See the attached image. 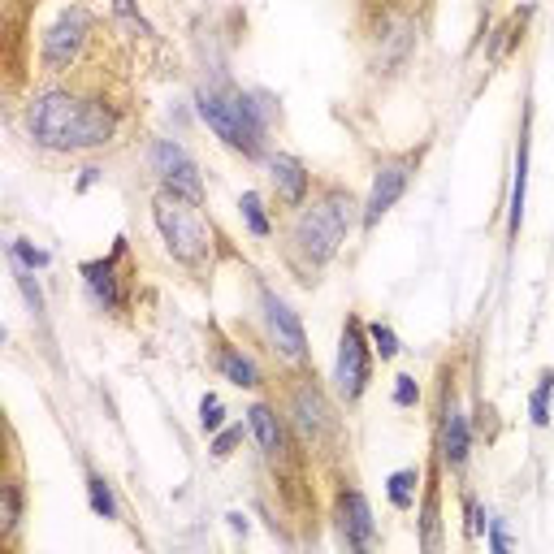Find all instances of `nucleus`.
Masks as SVG:
<instances>
[{"label": "nucleus", "instance_id": "nucleus-11", "mask_svg": "<svg viewBox=\"0 0 554 554\" xmlns=\"http://www.w3.org/2000/svg\"><path fill=\"white\" fill-rule=\"evenodd\" d=\"M269 174H273V187L286 204H303V195H308V169H303L295 156H273Z\"/></svg>", "mask_w": 554, "mask_h": 554}, {"label": "nucleus", "instance_id": "nucleus-1", "mask_svg": "<svg viewBox=\"0 0 554 554\" xmlns=\"http://www.w3.org/2000/svg\"><path fill=\"white\" fill-rule=\"evenodd\" d=\"M26 126H31L35 143L57 148V152H83V148H100V143L113 139V113L104 104L70 96V91H44V96H35L31 113H26Z\"/></svg>", "mask_w": 554, "mask_h": 554}, {"label": "nucleus", "instance_id": "nucleus-2", "mask_svg": "<svg viewBox=\"0 0 554 554\" xmlns=\"http://www.w3.org/2000/svg\"><path fill=\"white\" fill-rule=\"evenodd\" d=\"M351 195H325L321 204L303 208L299 221H295V243L299 252L312 260V265H325L329 256L342 247V239H347V226H351Z\"/></svg>", "mask_w": 554, "mask_h": 554}, {"label": "nucleus", "instance_id": "nucleus-26", "mask_svg": "<svg viewBox=\"0 0 554 554\" xmlns=\"http://www.w3.org/2000/svg\"><path fill=\"white\" fill-rule=\"evenodd\" d=\"M420 399V390H416V381L412 377H399V386H394V403H403V407H412Z\"/></svg>", "mask_w": 554, "mask_h": 554}, {"label": "nucleus", "instance_id": "nucleus-6", "mask_svg": "<svg viewBox=\"0 0 554 554\" xmlns=\"http://www.w3.org/2000/svg\"><path fill=\"white\" fill-rule=\"evenodd\" d=\"M334 381L347 399H360L364 386H368V347H364V334L360 325H347L342 334V347H338V368H334Z\"/></svg>", "mask_w": 554, "mask_h": 554}, {"label": "nucleus", "instance_id": "nucleus-22", "mask_svg": "<svg viewBox=\"0 0 554 554\" xmlns=\"http://www.w3.org/2000/svg\"><path fill=\"white\" fill-rule=\"evenodd\" d=\"M368 334H373L377 351H381V360H390V355H399V338H394L386 325H373V329H368Z\"/></svg>", "mask_w": 554, "mask_h": 554}, {"label": "nucleus", "instance_id": "nucleus-25", "mask_svg": "<svg viewBox=\"0 0 554 554\" xmlns=\"http://www.w3.org/2000/svg\"><path fill=\"white\" fill-rule=\"evenodd\" d=\"M13 256H18L26 269H39V265H48V256H44V252H35L31 243H13Z\"/></svg>", "mask_w": 554, "mask_h": 554}, {"label": "nucleus", "instance_id": "nucleus-24", "mask_svg": "<svg viewBox=\"0 0 554 554\" xmlns=\"http://www.w3.org/2000/svg\"><path fill=\"white\" fill-rule=\"evenodd\" d=\"M200 425H204L208 433L221 425V399H217V394H208V399L200 403Z\"/></svg>", "mask_w": 554, "mask_h": 554}, {"label": "nucleus", "instance_id": "nucleus-8", "mask_svg": "<svg viewBox=\"0 0 554 554\" xmlns=\"http://www.w3.org/2000/svg\"><path fill=\"white\" fill-rule=\"evenodd\" d=\"M265 325H269V338L277 342V351H282L286 360H303V351H308L303 325H299V316L290 312V303H282L273 290H265Z\"/></svg>", "mask_w": 554, "mask_h": 554}, {"label": "nucleus", "instance_id": "nucleus-20", "mask_svg": "<svg viewBox=\"0 0 554 554\" xmlns=\"http://www.w3.org/2000/svg\"><path fill=\"white\" fill-rule=\"evenodd\" d=\"M239 208H243V217H247V226H252V234H260V239H265V234H269V217H265V208H260V195L247 191Z\"/></svg>", "mask_w": 554, "mask_h": 554}, {"label": "nucleus", "instance_id": "nucleus-14", "mask_svg": "<svg viewBox=\"0 0 554 554\" xmlns=\"http://www.w3.org/2000/svg\"><path fill=\"white\" fill-rule=\"evenodd\" d=\"M247 416H252V433H256L260 451H265L269 459H277V455H282V425H277V416L269 412L265 403H256Z\"/></svg>", "mask_w": 554, "mask_h": 554}, {"label": "nucleus", "instance_id": "nucleus-28", "mask_svg": "<svg viewBox=\"0 0 554 554\" xmlns=\"http://www.w3.org/2000/svg\"><path fill=\"white\" fill-rule=\"evenodd\" d=\"M234 442H239V429L221 433V438H217V446H213V451H217V455H230V451H234Z\"/></svg>", "mask_w": 554, "mask_h": 554}, {"label": "nucleus", "instance_id": "nucleus-19", "mask_svg": "<svg viewBox=\"0 0 554 554\" xmlns=\"http://www.w3.org/2000/svg\"><path fill=\"white\" fill-rule=\"evenodd\" d=\"M87 494H91V511H96V516H104V520H113V516H117L113 494H109V485H104L100 477H91V481H87Z\"/></svg>", "mask_w": 554, "mask_h": 554}, {"label": "nucleus", "instance_id": "nucleus-27", "mask_svg": "<svg viewBox=\"0 0 554 554\" xmlns=\"http://www.w3.org/2000/svg\"><path fill=\"white\" fill-rule=\"evenodd\" d=\"M481 529H485V516H481V507H477V503H468V533L477 537Z\"/></svg>", "mask_w": 554, "mask_h": 554}, {"label": "nucleus", "instance_id": "nucleus-12", "mask_svg": "<svg viewBox=\"0 0 554 554\" xmlns=\"http://www.w3.org/2000/svg\"><path fill=\"white\" fill-rule=\"evenodd\" d=\"M295 425H299L303 438H321V433L329 429V407L312 386L295 394Z\"/></svg>", "mask_w": 554, "mask_h": 554}, {"label": "nucleus", "instance_id": "nucleus-4", "mask_svg": "<svg viewBox=\"0 0 554 554\" xmlns=\"http://www.w3.org/2000/svg\"><path fill=\"white\" fill-rule=\"evenodd\" d=\"M156 226H161L169 252L178 260H187V265H200L208 256V247H213V234H208L200 213L187 200H178V195H161L156 200Z\"/></svg>", "mask_w": 554, "mask_h": 554}, {"label": "nucleus", "instance_id": "nucleus-16", "mask_svg": "<svg viewBox=\"0 0 554 554\" xmlns=\"http://www.w3.org/2000/svg\"><path fill=\"white\" fill-rule=\"evenodd\" d=\"M87 286L91 295H96V303H104V308H117V282H113V269L109 265H87Z\"/></svg>", "mask_w": 554, "mask_h": 554}, {"label": "nucleus", "instance_id": "nucleus-10", "mask_svg": "<svg viewBox=\"0 0 554 554\" xmlns=\"http://www.w3.org/2000/svg\"><path fill=\"white\" fill-rule=\"evenodd\" d=\"M342 529H347V542L355 550H364L368 542H373V511H368L360 490L342 494Z\"/></svg>", "mask_w": 554, "mask_h": 554}, {"label": "nucleus", "instance_id": "nucleus-18", "mask_svg": "<svg viewBox=\"0 0 554 554\" xmlns=\"http://www.w3.org/2000/svg\"><path fill=\"white\" fill-rule=\"evenodd\" d=\"M412 494H416V472L403 468L390 477V503L394 507H412Z\"/></svg>", "mask_w": 554, "mask_h": 554}, {"label": "nucleus", "instance_id": "nucleus-15", "mask_svg": "<svg viewBox=\"0 0 554 554\" xmlns=\"http://www.w3.org/2000/svg\"><path fill=\"white\" fill-rule=\"evenodd\" d=\"M524 182H529V143L520 139V156H516V187H511V234L520 230V217H524Z\"/></svg>", "mask_w": 554, "mask_h": 554}, {"label": "nucleus", "instance_id": "nucleus-23", "mask_svg": "<svg viewBox=\"0 0 554 554\" xmlns=\"http://www.w3.org/2000/svg\"><path fill=\"white\" fill-rule=\"evenodd\" d=\"M18 516H22V490L9 485L5 490V529H18Z\"/></svg>", "mask_w": 554, "mask_h": 554}, {"label": "nucleus", "instance_id": "nucleus-9", "mask_svg": "<svg viewBox=\"0 0 554 554\" xmlns=\"http://www.w3.org/2000/svg\"><path fill=\"white\" fill-rule=\"evenodd\" d=\"M403 187H407V165H386V169H377L373 191H368V204H364V226H377V221L394 208V200L403 195Z\"/></svg>", "mask_w": 554, "mask_h": 554}, {"label": "nucleus", "instance_id": "nucleus-13", "mask_svg": "<svg viewBox=\"0 0 554 554\" xmlns=\"http://www.w3.org/2000/svg\"><path fill=\"white\" fill-rule=\"evenodd\" d=\"M468 442H472V433H468V420L459 407H451L446 412V429H442V455H446V464H464L468 459Z\"/></svg>", "mask_w": 554, "mask_h": 554}, {"label": "nucleus", "instance_id": "nucleus-21", "mask_svg": "<svg viewBox=\"0 0 554 554\" xmlns=\"http://www.w3.org/2000/svg\"><path fill=\"white\" fill-rule=\"evenodd\" d=\"M550 386H554V373H546L542 386L533 390V425H546L550 420Z\"/></svg>", "mask_w": 554, "mask_h": 554}, {"label": "nucleus", "instance_id": "nucleus-3", "mask_svg": "<svg viewBox=\"0 0 554 554\" xmlns=\"http://www.w3.org/2000/svg\"><path fill=\"white\" fill-rule=\"evenodd\" d=\"M200 117L213 126L217 139H226L230 148L260 152V135H265V117L252 100L243 96H221V91H200Z\"/></svg>", "mask_w": 554, "mask_h": 554}, {"label": "nucleus", "instance_id": "nucleus-7", "mask_svg": "<svg viewBox=\"0 0 554 554\" xmlns=\"http://www.w3.org/2000/svg\"><path fill=\"white\" fill-rule=\"evenodd\" d=\"M83 35H87V13L83 9H65L61 18L48 26V35H44V61L52 65V70L70 65L78 57V48H83Z\"/></svg>", "mask_w": 554, "mask_h": 554}, {"label": "nucleus", "instance_id": "nucleus-5", "mask_svg": "<svg viewBox=\"0 0 554 554\" xmlns=\"http://www.w3.org/2000/svg\"><path fill=\"white\" fill-rule=\"evenodd\" d=\"M152 165H156V174L165 178L169 195H178V200H187V204H200V200H204V182H200V169H195V161H191V156L178 148L174 139L156 143V152H152Z\"/></svg>", "mask_w": 554, "mask_h": 554}, {"label": "nucleus", "instance_id": "nucleus-17", "mask_svg": "<svg viewBox=\"0 0 554 554\" xmlns=\"http://www.w3.org/2000/svg\"><path fill=\"white\" fill-rule=\"evenodd\" d=\"M221 373H226L234 386H256V381H260L256 364L247 360V355H239V351H221Z\"/></svg>", "mask_w": 554, "mask_h": 554}]
</instances>
